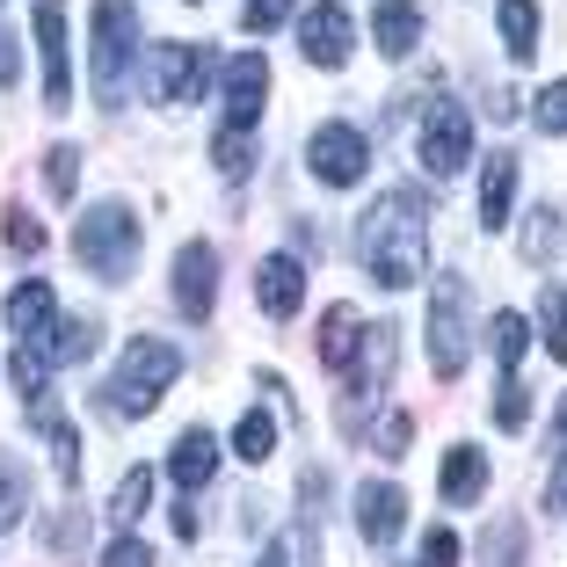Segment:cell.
<instances>
[{
  "instance_id": "32",
  "label": "cell",
  "mask_w": 567,
  "mask_h": 567,
  "mask_svg": "<svg viewBox=\"0 0 567 567\" xmlns=\"http://www.w3.org/2000/svg\"><path fill=\"white\" fill-rule=\"evenodd\" d=\"M538 328H546V350L567 364V291H560V284H546V299H538Z\"/></svg>"
},
{
  "instance_id": "34",
  "label": "cell",
  "mask_w": 567,
  "mask_h": 567,
  "mask_svg": "<svg viewBox=\"0 0 567 567\" xmlns=\"http://www.w3.org/2000/svg\"><path fill=\"white\" fill-rule=\"evenodd\" d=\"M44 189H51V197H73V189H81V153H73V146L44 153Z\"/></svg>"
},
{
  "instance_id": "5",
  "label": "cell",
  "mask_w": 567,
  "mask_h": 567,
  "mask_svg": "<svg viewBox=\"0 0 567 567\" xmlns=\"http://www.w3.org/2000/svg\"><path fill=\"white\" fill-rule=\"evenodd\" d=\"M95 95L117 110L124 81H132V59H138V16L132 0H95Z\"/></svg>"
},
{
  "instance_id": "22",
  "label": "cell",
  "mask_w": 567,
  "mask_h": 567,
  "mask_svg": "<svg viewBox=\"0 0 567 567\" xmlns=\"http://www.w3.org/2000/svg\"><path fill=\"white\" fill-rule=\"evenodd\" d=\"M487 495V451H473V444H458V451H444V502H481Z\"/></svg>"
},
{
  "instance_id": "6",
  "label": "cell",
  "mask_w": 567,
  "mask_h": 567,
  "mask_svg": "<svg viewBox=\"0 0 567 567\" xmlns=\"http://www.w3.org/2000/svg\"><path fill=\"white\" fill-rule=\"evenodd\" d=\"M473 364V334H466V277H436L430 284V371L458 379Z\"/></svg>"
},
{
  "instance_id": "42",
  "label": "cell",
  "mask_w": 567,
  "mask_h": 567,
  "mask_svg": "<svg viewBox=\"0 0 567 567\" xmlns=\"http://www.w3.org/2000/svg\"><path fill=\"white\" fill-rule=\"evenodd\" d=\"M81 532H87V524L66 509V517H51V524H44V546H51V553H73V546H81Z\"/></svg>"
},
{
  "instance_id": "2",
  "label": "cell",
  "mask_w": 567,
  "mask_h": 567,
  "mask_svg": "<svg viewBox=\"0 0 567 567\" xmlns=\"http://www.w3.org/2000/svg\"><path fill=\"white\" fill-rule=\"evenodd\" d=\"M175 379H183V350L161 342V334H132L117 350V371L95 385V408L110 422H138V415H153V401H161Z\"/></svg>"
},
{
  "instance_id": "11",
  "label": "cell",
  "mask_w": 567,
  "mask_h": 567,
  "mask_svg": "<svg viewBox=\"0 0 567 567\" xmlns=\"http://www.w3.org/2000/svg\"><path fill=\"white\" fill-rule=\"evenodd\" d=\"M37 51H44V102H73V59H66V0H37Z\"/></svg>"
},
{
  "instance_id": "45",
  "label": "cell",
  "mask_w": 567,
  "mask_h": 567,
  "mask_svg": "<svg viewBox=\"0 0 567 567\" xmlns=\"http://www.w3.org/2000/svg\"><path fill=\"white\" fill-rule=\"evenodd\" d=\"M546 509H553V517H567V458H560V473H553V487H546Z\"/></svg>"
},
{
  "instance_id": "16",
  "label": "cell",
  "mask_w": 567,
  "mask_h": 567,
  "mask_svg": "<svg viewBox=\"0 0 567 567\" xmlns=\"http://www.w3.org/2000/svg\"><path fill=\"white\" fill-rule=\"evenodd\" d=\"M212 473H218V436L212 430H183L175 451H167V481L175 487H204Z\"/></svg>"
},
{
  "instance_id": "36",
  "label": "cell",
  "mask_w": 567,
  "mask_h": 567,
  "mask_svg": "<svg viewBox=\"0 0 567 567\" xmlns=\"http://www.w3.org/2000/svg\"><path fill=\"white\" fill-rule=\"evenodd\" d=\"M532 422V393H524V379H502L495 385V430H524Z\"/></svg>"
},
{
  "instance_id": "17",
  "label": "cell",
  "mask_w": 567,
  "mask_h": 567,
  "mask_svg": "<svg viewBox=\"0 0 567 567\" xmlns=\"http://www.w3.org/2000/svg\"><path fill=\"white\" fill-rule=\"evenodd\" d=\"M0 313H8V334H44L51 320H59V291H51L44 277H30V284H16V291H8V306H0Z\"/></svg>"
},
{
  "instance_id": "14",
  "label": "cell",
  "mask_w": 567,
  "mask_h": 567,
  "mask_svg": "<svg viewBox=\"0 0 567 567\" xmlns=\"http://www.w3.org/2000/svg\"><path fill=\"white\" fill-rule=\"evenodd\" d=\"M255 299H262L269 320H291L306 306V262L299 255H269V262L255 269Z\"/></svg>"
},
{
  "instance_id": "28",
  "label": "cell",
  "mask_w": 567,
  "mask_h": 567,
  "mask_svg": "<svg viewBox=\"0 0 567 567\" xmlns=\"http://www.w3.org/2000/svg\"><path fill=\"white\" fill-rule=\"evenodd\" d=\"M495 364H502V379H517V364H524V350H532V328H524V313H495Z\"/></svg>"
},
{
  "instance_id": "38",
  "label": "cell",
  "mask_w": 567,
  "mask_h": 567,
  "mask_svg": "<svg viewBox=\"0 0 567 567\" xmlns=\"http://www.w3.org/2000/svg\"><path fill=\"white\" fill-rule=\"evenodd\" d=\"M408 436H415V415H408V408H393V415L379 422V436H371V444H379V458H408Z\"/></svg>"
},
{
  "instance_id": "30",
  "label": "cell",
  "mask_w": 567,
  "mask_h": 567,
  "mask_svg": "<svg viewBox=\"0 0 567 567\" xmlns=\"http://www.w3.org/2000/svg\"><path fill=\"white\" fill-rule=\"evenodd\" d=\"M22 509H30V481H22L16 458H0V532H16Z\"/></svg>"
},
{
  "instance_id": "4",
  "label": "cell",
  "mask_w": 567,
  "mask_h": 567,
  "mask_svg": "<svg viewBox=\"0 0 567 567\" xmlns=\"http://www.w3.org/2000/svg\"><path fill=\"white\" fill-rule=\"evenodd\" d=\"M73 255H81V269H95L102 284L132 277V262H138V218L124 212V204H95V212L73 226Z\"/></svg>"
},
{
  "instance_id": "46",
  "label": "cell",
  "mask_w": 567,
  "mask_h": 567,
  "mask_svg": "<svg viewBox=\"0 0 567 567\" xmlns=\"http://www.w3.org/2000/svg\"><path fill=\"white\" fill-rule=\"evenodd\" d=\"M553 451L567 458V401H560V430H553Z\"/></svg>"
},
{
  "instance_id": "7",
  "label": "cell",
  "mask_w": 567,
  "mask_h": 567,
  "mask_svg": "<svg viewBox=\"0 0 567 567\" xmlns=\"http://www.w3.org/2000/svg\"><path fill=\"white\" fill-rule=\"evenodd\" d=\"M306 167H313V183L350 189V183L371 175V138L357 132V124H320V132L306 138Z\"/></svg>"
},
{
  "instance_id": "9",
  "label": "cell",
  "mask_w": 567,
  "mask_h": 567,
  "mask_svg": "<svg viewBox=\"0 0 567 567\" xmlns=\"http://www.w3.org/2000/svg\"><path fill=\"white\" fill-rule=\"evenodd\" d=\"M167 291H175V313L189 320V328H204L218 306V255L204 248V240H189V248H175V269H167Z\"/></svg>"
},
{
  "instance_id": "31",
  "label": "cell",
  "mask_w": 567,
  "mask_h": 567,
  "mask_svg": "<svg viewBox=\"0 0 567 567\" xmlns=\"http://www.w3.org/2000/svg\"><path fill=\"white\" fill-rule=\"evenodd\" d=\"M234 451L248 458V466H262L269 451H277V422H269V415H240V430H234Z\"/></svg>"
},
{
  "instance_id": "1",
  "label": "cell",
  "mask_w": 567,
  "mask_h": 567,
  "mask_svg": "<svg viewBox=\"0 0 567 567\" xmlns=\"http://www.w3.org/2000/svg\"><path fill=\"white\" fill-rule=\"evenodd\" d=\"M357 262L371 269V284L408 291L430 262V197L422 189H385L357 226Z\"/></svg>"
},
{
  "instance_id": "25",
  "label": "cell",
  "mask_w": 567,
  "mask_h": 567,
  "mask_svg": "<svg viewBox=\"0 0 567 567\" xmlns=\"http://www.w3.org/2000/svg\"><path fill=\"white\" fill-rule=\"evenodd\" d=\"M524 560H532V538H524V524H517V517L487 524V538H481V567H524Z\"/></svg>"
},
{
  "instance_id": "27",
  "label": "cell",
  "mask_w": 567,
  "mask_h": 567,
  "mask_svg": "<svg viewBox=\"0 0 567 567\" xmlns=\"http://www.w3.org/2000/svg\"><path fill=\"white\" fill-rule=\"evenodd\" d=\"M313 560H320V532H313V524L277 532V538H269V553H262V567H313Z\"/></svg>"
},
{
  "instance_id": "41",
  "label": "cell",
  "mask_w": 567,
  "mask_h": 567,
  "mask_svg": "<svg viewBox=\"0 0 567 567\" xmlns=\"http://www.w3.org/2000/svg\"><path fill=\"white\" fill-rule=\"evenodd\" d=\"M415 567H458V532H430L422 538V560Z\"/></svg>"
},
{
  "instance_id": "29",
  "label": "cell",
  "mask_w": 567,
  "mask_h": 567,
  "mask_svg": "<svg viewBox=\"0 0 567 567\" xmlns=\"http://www.w3.org/2000/svg\"><path fill=\"white\" fill-rule=\"evenodd\" d=\"M8 379H16V393H22V401H44V385H51V371H44V357H37V342H22V350L16 357H8Z\"/></svg>"
},
{
  "instance_id": "12",
  "label": "cell",
  "mask_w": 567,
  "mask_h": 567,
  "mask_svg": "<svg viewBox=\"0 0 567 567\" xmlns=\"http://www.w3.org/2000/svg\"><path fill=\"white\" fill-rule=\"evenodd\" d=\"M350 44H357V22H350V8H306L299 16V51L313 59V66H342L350 59Z\"/></svg>"
},
{
  "instance_id": "23",
  "label": "cell",
  "mask_w": 567,
  "mask_h": 567,
  "mask_svg": "<svg viewBox=\"0 0 567 567\" xmlns=\"http://www.w3.org/2000/svg\"><path fill=\"white\" fill-rule=\"evenodd\" d=\"M357 334H364V320H357L350 306H328V320H320V364L342 371L357 357Z\"/></svg>"
},
{
  "instance_id": "19",
  "label": "cell",
  "mask_w": 567,
  "mask_h": 567,
  "mask_svg": "<svg viewBox=\"0 0 567 567\" xmlns=\"http://www.w3.org/2000/svg\"><path fill=\"white\" fill-rule=\"evenodd\" d=\"M95 342H102L95 320L66 313V320H51V328L37 334V357H44V364H81V357H95Z\"/></svg>"
},
{
  "instance_id": "35",
  "label": "cell",
  "mask_w": 567,
  "mask_h": 567,
  "mask_svg": "<svg viewBox=\"0 0 567 567\" xmlns=\"http://www.w3.org/2000/svg\"><path fill=\"white\" fill-rule=\"evenodd\" d=\"M0 218H8L0 234H8V248H16V255H37V248H44V226H37V212H30V204H8Z\"/></svg>"
},
{
  "instance_id": "8",
  "label": "cell",
  "mask_w": 567,
  "mask_h": 567,
  "mask_svg": "<svg viewBox=\"0 0 567 567\" xmlns=\"http://www.w3.org/2000/svg\"><path fill=\"white\" fill-rule=\"evenodd\" d=\"M473 161V117L466 102H430V117H422V167L430 175H458V167Z\"/></svg>"
},
{
  "instance_id": "20",
  "label": "cell",
  "mask_w": 567,
  "mask_h": 567,
  "mask_svg": "<svg viewBox=\"0 0 567 567\" xmlns=\"http://www.w3.org/2000/svg\"><path fill=\"white\" fill-rule=\"evenodd\" d=\"M371 37H379L385 59H408V51L422 44V8H408V0H379V16H371Z\"/></svg>"
},
{
  "instance_id": "26",
  "label": "cell",
  "mask_w": 567,
  "mask_h": 567,
  "mask_svg": "<svg viewBox=\"0 0 567 567\" xmlns=\"http://www.w3.org/2000/svg\"><path fill=\"white\" fill-rule=\"evenodd\" d=\"M146 502H153V473L132 466V473L117 481V495H110V524H117V532H132V524L146 517Z\"/></svg>"
},
{
  "instance_id": "40",
  "label": "cell",
  "mask_w": 567,
  "mask_h": 567,
  "mask_svg": "<svg viewBox=\"0 0 567 567\" xmlns=\"http://www.w3.org/2000/svg\"><path fill=\"white\" fill-rule=\"evenodd\" d=\"M284 16H291V0H248V8H240V22H248L255 37H262V30H277Z\"/></svg>"
},
{
  "instance_id": "18",
  "label": "cell",
  "mask_w": 567,
  "mask_h": 567,
  "mask_svg": "<svg viewBox=\"0 0 567 567\" xmlns=\"http://www.w3.org/2000/svg\"><path fill=\"white\" fill-rule=\"evenodd\" d=\"M509 204H517V153H487L481 167V226H509Z\"/></svg>"
},
{
  "instance_id": "37",
  "label": "cell",
  "mask_w": 567,
  "mask_h": 567,
  "mask_svg": "<svg viewBox=\"0 0 567 567\" xmlns=\"http://www.w3.org/2000/svg\"><path fill=\"white\" fill-rule=\"evenodd\" d=\"M560 248V212H532V226H524V255H532V262H546V255Z\"/></svg>"
},
{
  "instance_id": "44",
  "label": "cell",
  "mask_w": 567,
  "mask_h": 567,
  "mask_svg": "<svg viewBox=\"0 0 567 567\" xmlns=\"http://www.w3.org/2000/svg\"><path fill=\"white\" fill-rule=\"evenodd\" d=\"M102 567H153V553H146V546H138V538H132V532H124V538H117V546L102 553Z\"/></svg>"
},
{
  "instance_id": "10",
  "label": "cell",
  "mask_w": 567,
  "mask_h": 567,
  "mask_svg": "<svg viewBox=\"0 0 567 567\" xmlns=\"http://www.w3.org/2000/svg\"><path fill=\"white\" fill-rule=\"evenodd\" d=\"M204 73H212V51L204 44H161L153 51V102H197L204 95Z\"/></svg>"
},
{
  "instance_id": "21",
  "label": "cell",
  "mask_w": 567,
  "mask_h": 567,
  "mask_svg": "<svg viewBox=\"0 0 567 567\" xmlns=\"http://www.w3.org/2000/svg\"><path fill=\"white\" fill-rule=\"evenodd\" d=\"M30 422L44 430V444H51L59 487H73V481H81V436H73V422H66V415H51V401H37V408H30Z\"/></svg>"
},
{
  "instance_id": "43",
  "label": "cell",
  "mask_w": 567,
  "mask_h": 567,
  "mask_svg": "<svg viewBox=\"0 0 567 567\" xmlns=\"http://www.w3.org/2000/svg\"><path fill=\"white\" fill-rule=\"evenodd\" d=\"M22 81V37L0 22V87H16Z\"/></svg>"
},
{
  "instance_id": "3",
  "label": "cell",
  "mask_w": 567,
  "mask_h": 567,
  "mask_svg": "<svg viewBox=\"0 0 567 567\" xmlns=\"http://www.w3.org/2000/svg\"><path fill=\"white\" fill-rule=\"evenodd\" d=\"M393 357H401V328H393V320H371V328L357 334V357L342 364V430H364V415L379 408V385H385V371H393Z\"/></svg>"
},
{
  "instance_id": "33",
  "label": "cell",
  "mask_w": 567,
  "mask_h": 567,
  "mask_svg": "<svg viewBox=\"0 0 567 567\" xmlns=\"http://www.w3.org/2000/svg\"><path fill=\"white\" fill-rule=\"evenodd\" d=\"M212 153H218V175H234V183H248V175H255V146H248V132H218V138H212Z\"/></svg>"
},
{
  "instance_id": "15",
  "label": "cell",
  "mask_w": 567,
  "mask_h": 567,
  "mask_svg": "<svg viewBox=\"0 0 567 567\" xmlns=\"http://www.w3.org/2000/svg\"><path fill=\"white\" fill-rule=\"evenodd\" d=\"M401 524H408V495L393 481H364V487H357V532H364L371 546L401 538Z\"/></svg>"
},
{
  "instance_id": "13",
  "label": "cell",
  "mask_w": 567,
  "mask_h": 567,
  "mask_svg": "<svg viewBox=\"0 0 567 567\" xmlns=\"http://www.w3.org/2000/svg\"><path fill=\"white\" fill-rule=\"evenodd\" d=\"M262 95H269V59L262 51H240L234 66H226V132H255Z\"/></svg>"
},
{
  "instance_id": "39",
  "label": "cell",
  "mask_w": 567,
  "mask_h": 567,
  "mask_svg": "<svg viewBox=\"0 0 567 567\" xmlns=\"http://www.w3.org/2000/svg\"><path fill=\"white\" fill-rule=\"evenodd\" d=\"M532 117H538V132H553V138L567 132V81H553L546 95H538V110H532Z\"/></svg>"
},
{
  "instance_id": "24",
  "label": "cell",
  "mask_w": 567,
  "mask_h": 567,
  "mask_svg": "<svg viewBox=\"0 0 567 567\" xmlns=\"http://www.w3.org/2000/svg\"><path fill=\"white\" fill-rule=\"evenodd\" d=\"M502 51L509 59H532L538 51V0H502Z\"/></svg>"
}]
</instances>
